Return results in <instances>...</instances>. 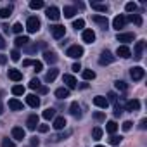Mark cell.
I'll return each instance as SVG.
<instances>
[{
  "mask_svg": "<svg viewBox=\"0 0 147 147\" xmlns=\"http://www.w3.org/2000/svg\"><path fill=\"white\" fill-rule=\"evenodd\" d=\"M125 9H126V12H135V11H137V4H133V2H128V4L125 5Z\"/></svg>",
  "mask_w": 147,
  "mask_h": 147,
  "instance_id": "cell-42",
  "label": "cell"
},
{
  "mask_svg": "<svg viewBox=\"0 0 147 147\" xmlns=\"http://www.w3.org/2000/svg\"><path fill=\"white\" fill-rule=\"evenodd\" d=\"M9 109H12V111H23V102L18 100V99H11L9 100Z\"/></svg>",
  "mask_w": 147,
  "mask_h": 147,
  "instance_id": "cell-24",
  "label": "cell"
},
{
  "mask_svg": "<svg viewBox=\"0 0 147 147\" xmlns=\"http://www.w3.org/2000/svg\"><path fill=\"white\" fill-rule=\"evenodd\" d=\"M42 116H43L45 119H54V118H55V109H54V107H49V109L43 111Z\"/></svg>",
  "mask_w": 147,
  "mask_h": 147,
  "instance_id": "cell-31",
  "label": "cell"
},
{
  "mask_svg": "<svg viewBox=\"0 0 147 147\" xmlns=\"http://www.w3.org/2000/svg\"><path fill=\"white\" fill-rule=\"evenodd\" d=\"M43 61L49 62V64H54V62H57V54L54 50H45L43 52Z\"/></svg>",
  "mask_w": 147,
  "mask_h": 147,
  "instance_id": "cell-15",
  "label": "cell"
},
{
  "mask_svg": "<svg viewBox=\"0 0 147 147\" xmlns=\"http://www.w3.org/2000/svg\"><path fill=\"white\" fill-rule=\"evenodd\" d=\"M73 28H75L76 31H78V30H83V28H85V21H83V19H76V21H73Z\"/></svg>",
  "mask_w": 147,
  "mask_h": 147,
  "instance_id": "cell-35",
  "label": "cell"
},
{
  "mask_svg": "<svg viewBox=\"0 0 147 147\" xmlns=\"http://www.w3.org/2000/svg\"><path fill=\"white\" fill-rule=\"evenodd\" d=\"M92 21L97 23L102 30H107V26H109V19H107L106 16H100V14H95V16L92 18Z\"/></svg>",
  "mask_w": 147,
  "mask_h": 147,
  "instance_id": "cell-9",
  "label": "cell"
},
{
  "mask_svg": "<svg viewBox=\"0 0 147 147\" xmlns=\"http://www.w3.org/2000/svg\"><path fill=\"white\" fill-rule=\"evenodd\" d=\"M125 109H126V111H130V113H135V111H138V109H140V100H137V99H131V100H128V102L125 104Z\"/></svg>",
  "mask_w": 147,
  "mask_h": 147,
  "instance_id": "cell-14",
  "label": "cell"
},
{
  "mask_svg": "<svg viewBox=\"0 0 147 147\" xmlns=\"http://www.w3.org/2000/svg\"><path fill=\"white\" fill-rule=\"evenodd\" d=\"M131 125H133V123H131V121H125V123H123V125H121V128H123V130H125V131H128V130H131Z\"/></svg>",
  "mask_w": 147,
  "mask_h": 147,
  "instance_id": "cell-49",
  "label": "cell"
},
{
  "mask_svg": "<svg viewBox=\"0 0 147 147\" xmlns=\"http://www.w3.org/2000/svg\"><path fill=\"white\" fill-rule=\"evenodd\" d=\"M94 119H97V121H104V119H106V114L100 113V111H97V113H94Z\"/></svg>",
  "mask_w": 147,
  "mask_h": 147,
  "instance_id": "cell-46",
  "label": "cell"
},
{
  "mask_svg": "<svg viewBox=\"0 0 147 147\" xmlns=\"http://www.w3.org/2000/svg\"><path fill=\"white\" fill-rule=\"evenodd\" d=\"M50 33H52V36L55 40H59V38H62L66 35V28L62 24H54V26H50Z\"/></svg>",
  "mask_w": 147,
  "mask_h": 147,
  "instance_id": "cell-5",
  "label": "cell"
},
{
  "mask_svg": "<svg viewBox=\"0 0 147 147\" xmlns=\"http://www.w3.org/2000/svg\"><path fill=\"white\" fill-rule=\"evenodd\" d=\"M82 76H83L85 80H94V78H95V71H92V69H83V71H82Z\"/></svg>",
  "mask_w": 147,
  "mask_h": 147,
  "instance_id": "cell-32",
  "label": "cell"
},
{
  "mask_svg": "<svg viewBox=\"0 0 147 147\" xmlns=\"http://www.w3.org/2000/svg\"><path fill=\"white\" fill-rule=\"evenodd\" d=\"M62 82H64V85H66L67 90H73V88L78 87V82H76V78L73 76V75H64L62 76Z\"/></svg>",
  "mask_w": 147,
  "mask_h": 147,
  "instance_id": "cell-6",
  "label": "cell"
},
{
  "mask_svg": "<svg viewBox=\"0 0 147 147\" xmlns=\"http://www.w3.org/2000/svg\"><path fill=\"white\" fill-rule=\"evenodd\" d=\"M30 7H31L33 11L42 9V7H43V0H31V2H30Z\"/></svg>",
  "mask_w": 147,
  "mask_h": 147,
  "instance_id": "cell-33",
  "label": "cell"
},
{
  "mask_svg": "<svg viewBox=\"0 0 147 147\" xmlns=\"http://www.w3.org/2000/svg\"><path fill=\"white\" fill-rule=\"evenodd\" d=\"M126 21H131V23H135L137 26H142V18H140V14H130V16L126 18Z\"/></svg>",
  "mask_w": 147,
  "mask_h": 147,
  "instance_id": "cell-28",
  "label": "cell"
},
{
  "mask_svg": "<svg viewBox=\"0 0 147 147\" xmlns=\"http://www.w3.org/2000/svg\"><path fill=\"white\" fill-rule=\"evenodd\" d=\"M144 47H145V42H144V40H140V42H137V43H135V49H133V57H135L137 61H140V59H142Z\"/></svg>",
  "mask_w": 147,
  "mask_h": 147,
  "instance_id": "cell-11",
  "label": "cell"
},
{
  "mask_svg": "<svg viewBox=\"0 0 147 147\" xmlns=\"http://www.w3.org/2000/svg\"><path fill=\"white\" fill-rule=\"evenodd\" d=\"M106 130H107V133L114 135V133H116V130H118V123H116V121H107V125H106Z\"/></svg>",
  "mask_w": 147,
  "mask_h": 147,
  "instance_id": "cell-29",
  "label": "cell"
},
{
  "mask_svg": "<svg viewBox=\"0 0 147 147\" xmlns=\"http://www.w3.org/2000/svg\"><path fill=\"white\" fill-rule=\"evenodd\" d=\"M92 137H94V140H99V138L102 137V128H99V126H95V128L92 130Z\"/></svg>",
  "mask_w": 147,
  "mask_h": 147,
  "instance_id": "cell-37",
  "label": "cell"
},
{
  "mask_svg": "<svg viewBox=\"0 0 147 147\" xmlns=\"http://www.w3.org/2000/svg\"><path fill=\"white\" fill-rule=\"evenodd\" d=\"M5 62H7V57L0 54V64H5Z\"/></svg>",
  "mask_w": 147,
  "mask_h": 147,
  "instance_id": "cell-57",
  "label": "cell"
},
{
  "mask_svg": "<svg viewBox=\"0 0 147 147\" xmlns=\"http://www.w3.org/2000/svg\"><path fill=\"white\" fill-rule=\"evenodd\" d=\"M94 104H95L97 107H100V109H107V106H109L107 99H106V97H102V95H97V97H94Z\"/></svg>",
  "mask_w": 147,
  "mask_h": 147,
  "instance_id": "cell-18",
  "label": "cell"
},
{
  "mask_svg": "<svg viewBox=\"0 0 147 147\" xmlns=\"http://www.w3.org/2000/svg\"><path fill=\"white\" fill-rule=\"evenodd\" d=\"M57 75H59V69H50V71H47V75H45V82L47 83H52L55 78H57Z\"/></svg>",
  "mask_w": 147,
  "mask_h": 147,
  "instance_id": "cell-23",
  "label": "cell"
},
{
  "mask_svg": "<svg viewBox=\"0 0 147 147\" xmlns=\"http://www.w3.org/2000/svg\"><path fill=\"white\" fill-rule=\"evenodd\" d=\"M114 59H116V57H114L109 50H104V52L100 54V57H99V64H100V66H107V64H113Z\"/></svg>",
  "mask_w": 147,
  "mask_h": 147,
  "instance_id": "cell-4",
  "label": "cell"
},
{
  "mask_svg": "<svg viewBox=\"0 0 147 147\" xmlns=\"http://www.w3.org/2000/svg\"><path fill=\"white\" fill-rule=\"evenodd\" d=\"M80 69H82L80 62H75V64H73V71H80Z\"/></svg>",
  "mask_w": 147,
  "mask_h": 147,
  "instance_id": "cell-56",
  "label": "cell"
},
{
  "mask_svg": "<svg viewBox=\"0 0 147 147\" xmlns=\"http://www.w3.org/2000/svg\"><path fill=\"white\" fill-rule=\"evenodd\" d=\"M36 92H38V94H47V92H49V88H47V87H43V85H40Z\"/></svg>",
  "mask_w": 147,
  "mask_h": 147,
  "instance_id": "cell-53",
  "label": "cell"
},
{
  "mask_svg": "<svg viewBox=\"0 0 147 147\" xmlns=\"http://www.w3.org/2000/svg\"><path fill=\"white\" fill-rule=\"evenodd\" d=\"M55 97L57 99H66V97H69V90L66 87H61V88L55 90Z\"/></svg>",
  "mask_w": 147,
  "mask_h": 147,
  "instance_id": "cell-26",
  "label": "cell"
},
{
  "mask_svg": "<svg viewBox=\"0 0 147 147\" xmlns=\"http://www.w3.org/2000/svg\"><path fill=\"white\" fill-rule=\"evenodd\" d=\"M66 118L64 116H55L54 118V123H52V126L55 128V130H62V128H66Z\"/></svg>",
  "mask_w": 147,
  "mask_h": 147,
  "instance_id": "cell-16",
  "label": "cell"
},
{
  "mask_svg": "<svg viewBox=\"0 0 147 147\" xmlns=\"http://www.w3.org/2000/svg\"><path fill=\"white\" fill-rule=\"evenodd\" d=\"M36 49H38V45H26V52H28V54L36 52Z\"/></svg>",
  "mask_w": 147,
  "mask_h": 147,
  "instance_id": "cell-48",
  "label": "cell"
},
{
  "mask_svg": "<svg viewBox=\"0 0 147 147\" xmlns=\"http://www.w3.org/2000/svg\"><path fill=\"white\" fill-rule=\"evenodd\" d=\"M114 87H116L118 90H121V92H125V90H126V83H125V82H119V80L114 83Z\"/></svg>",
  "mask_w": 147,
  "mask_h": 147,
  "instance_id": "cell-45",
  "label": "cell"
},
{
  "mask_svg": "<svg viewBox=\"0 0 147 147\" xmlns=\"http://www.w3.org/2000/svg\"><path fill=\"white\" fill-rule=\"evenodd\" d=\"M130 76H131V80H133V82H140V80L145 76V71H144V67L135 66V67H131V69H130Z\"/></svg>",
  "mask_w": 147,
  "mask_h": 147,
  "instance_id": "cell-3",
  "label": "cell"
},
{
  "mask_svg": "<svg viewBox=\"0 0 147 147\" xmlns=\"http://www.w3.org/2000/svg\"><path fill=\"white\" fill-rule=\"evenodd\" d=\"M66 55L71 57V59H80L83 55V47H80V45H71V47H67Z\"/></svg>",
  "mask_w": 147,
  "mask_h": 147,
  "instance_id": "cell-1",
  "label": "cell"
},
{
  "mask_svg": "<svg viewBox=\"0 0 147 147\" xmlns=\"http://www.w3.org/2000/svg\"><path fill=\"white\" fill-rule=\"evenodd\" d=\"M69 113L75 116V118H82V107H80V104H78V102H71Z\"/></svg>",
  "mask_w": 147,
  "mask_h": 147,
  "instance_id": "cell-19",
  "label": "cell"
},
{
  "mask_svg": "<svg viewBox=\"0 0 147 147\" xmlns=\"http://www.w3.org/2000/svg\"><path fill=\"white\" fill-rule=\"evenodd\" d=\"M38 87H40V80H38V78H31L30 88H31V90H38Z\"/></svg>",
  "mask_w": 147,
  "mask_h": 147,
  "instance_id": "cell-39",
  "label": "cell"
},
{
  "mask_svg": "<svg viewBox=\"0 0 147 147\" xmlns=\"http://www.w3.org/2000/svg\"><path fill=\"white\" fill-rule=\"evenodd\" d=\"M121 137H118V135H111V138H109V144L111 145H118V144H121Z\"/></svg>",
  "mask_w": 147,
  "mask_h": 147,
  "instance_id": "cell-40",
  "label": "cell"
},
{
  "mask_svg": "<svg viewBox=\"0 0 147 147\" xmlns=\"http://www.w3.org/2000/svg\"><path fill=\"white\" fill-rule=\"evenodd\" d=\"M38 131L40 133H47L49 131V125H38Z\"/></svg>",
  "mask_w": 147,
  "mask_h": 147,
  "instance_id": "cell-50",
  "label": "cell"
},
{
  "mask_svg": "<svg viewBox=\"0 0 147 147\" xmlns=\"http://www.w3.org/2000/svg\"><path fill=\"white\" fill-rule=\"evenodd\" d=\"M95 147H104V145H95Z\"/></svg>",
  "mask_w": 147,
  "mask_h": 147,
  "instance_id": "cell-59",
  "label": "cell"
},
{
  "mask_svg": "<svg viewBox=\"0 0 147 147\" xmlns=\"http://www.w3.org/2000/svg\"><path fill=\"white\" fill-rule=\"evenodd\" d=\"M138 128H140V130H145V128H147V119H145V118H144V119H140Z\"/></svg>",
  "mask_w": 147,
  "mask_h": 147,
  "instance_id": "cell-51",
  "label": "cell"
},
{
  "mask_svg": "<svg viewBox=\"0 0 147 147\" xmlns=\"http://www.w3.org/2000/svg\"><path fill=\"white\" fill-rule=\"evenodd\" d=\"M33 67H35V71H36V73H40V71L43 69V64H42L40 61H33Z\"/></svg>",
  "mask_w": 147,
  "mask_h": 147,
  "instance_id": "cell-47",
  "label": "cell"
},
{
  "mask_svg": "<svg viewBox=\"0 0 147 147\" xmlns=\"http://www.w3.org/2000/svg\"><path fill=\"white\" fill-rule=\"evenodd\" d=\"M12 31L18 33V35H21V33H23V24H21V23H16V24L12 26Z\"/></svg>",
  "mask_w": 147,
  "mask_h": 147,
  "instance_id": "cell-44",
  "label": "cell"
},
{
  "mask_svg": "<svg viewBox=\"0 0 147 147\" xmlns=\"http://www.w3.org/2000/svg\"><path fill=\"white\" fill-rule=\"evenodd\" d=\"M90 5H92V9L97 11V12H107V9H109L106 4H99V2H92Z\"/></svg>",
  "mask_w": 147,
  "mask_h": 147,
  "instance_id": "cell-25",
  "label": "cell"
},
{
  "mask_svg": "<svg viewBox=\"0 0 147 147\" xmlns=\"http://www.w3.org/2000/svg\"><path fill=\"white\" fill-rule=\"evenodd\" d=\"M62 14H64V18H73V16H75L76 14V7H64V11H62ZM61 14V16H62Z\"/></svg>",
  "mask_w": 147,
  "mask_h": 147,
  "instance_id": "cell-30",
  "label": "cell"
},
{
  "mask_svg": "<svg viewBox=\"0 0 147 147\" xmlns=\"http://www.w3.org/2000/svg\"><path fill=\"white\" fill-rule=\"evenodd\" d=\"M4 113V106H2V102H0V114Z\"/></svg>",
  "mask_w": 147,
  "mask_h": 147,
  "instance_id": "cell-58",
  "label": "cell"
},
{
  "mask_svg": "<svg viewBox=\"0 0 147 147\" xmlns=\"http://www.w3.org/2000/svg\"><path fill=\"white\" fill-rule=\"evenodd\" d=\"M38 125H40V118H38L36 114L28 116V119H26V126H28V130H36Z\"/></svg>",
  "mask_w": 147,
  "mask_h": 147,
  "instance_id": "cell-10",
  "label": "cell"
},
{
  "mask_svg": "<svg viewBox=\"0 0 147 147\" xmlns=\"http://www.w3.org/2000/svg\"><path fill=\"white\" fill-rule=\"evenodd\" d=\"M133 38H135L133 33H118V36H116V40L123 42V43H130V42H133Z\"/></svg>",
  "mask_w": 147,
  "mask_h": 147,
  "instance_id": "cell-17",
  "label": "cell"
},
{
  "mask_svg": "<svg viewBox=\"0 0 147 147\" xmlns=\"http://www.w3.org/2000/svg\"><path fill=\"white\" fill-rule=\"evenodd\" d=\"M116 55H119L123 59H128V57H131V50H130L128 45H119L118 50H116Z\"/></svg>",
  "mask_w": 147,
  "mask_h": 147,
  "instance_id": "cell-12",
  "label": "cell"
},
{
  "mask_svg": "<svg viewBox=\"0 0 147 147\" xmlns=\"http://www.w3.org/2000/svg\"><path fill=\"white\" fill-rule=\"evenodd\" d=\"M82 38H83V42H87V43H94V40H95V33H94L92 30H83Z\"/></svg>",
  "mask_w": 147,
  "mask_h": 147,
  "instance_id": "cell-20",
  "label": "cell"
},
{
  "mask_svg": "<svg viewBox=\"0 0 147 147\" xmlns=\"http://www.w3.org/2000/svg\"><path fill=\"white\" fill-rule=\"evenodd\" d=\"M24 137H26L24 128H21V126H14V128H12V138H14V140L23 142V138H24Z\"/></svg>",
  "mask_w": 147,
  "mask_h": 147,
  "instance_id": "cell-13",
  "label": "cell"
},
{
  "mask_svg": "<svg viewBox=\"0 0 147 147\" xmlns=\"http://www.w3.org/2000/svg\"><path fill=\"white\" fill-rule=\"evenodd\" d=\"M26 104H28L30 107H38V106H40V99H38L35 94H30V95H26Z\"/></svg>",
  "mask_w": 147,
  "mask_h": 147,
  "instance_id": "cell-21",
  "label": "cell"
},
{
  "mask_svg": "<svg viewBox=\"0 0 147 147\" xmlns=\"http://www.w3.org/2000/svg\"><path fill=\"white\" fill-rule=\"evenodd\" d=\"M7 47V43H5V40H4V36L2 35H0V50H4Z\"/></svg>",
  "mask_w": 147,
  "mask_h": 147,
  "instance_id": "cell-52",
  "label": "cell"
},
{
  "mask_svg": "<svg viewBox=\"0 0 147 147\" xmlns=\"http://www.w3.org/2000/svg\"><path fill=\"white\" fill-rule=\"evenodd\" d=\"M11 12H12V7L9 5V7H4V9H0V18L2 19H7L9 16H11Z\"/></svg>",
  "mask_w": 147,
  "mask_h": 147,
  "instance_id": "cell-34",
  "label": "cell"
},
{
  "mask_svg": "<svg viewBox=\"0 0 147 147\" xmlns=\"http://www.w3.org/2000/svg\"><path fill=\"white\" fill-rule=\"evenodd\" d=\"M30 144H31V147H36V145H38V144H40V140H38V138H36V137H33V138H31V140H30Z\"/></svg>",
  "mask_w": 147,
  "mask_h": 147,
  "instance_id": "cell-54",
  "label": "cell"
},
{
  "mask_svg": "<svg viewBox=\"0 0 147 147\" xmlns=\"http://www.w3.org/2000/svg\"><path fill=\"white\" fill-rule=\"evenodd\" d=\"M9 78L12 82H21L23 80V73L19 69H9Z\"/></svg>",
  "mask_w": 147,
  "mask_h": 147,
  "instance_id": "cell-22",
  "label": "cell"
},
{
  "mask_svg": "<svg viewBox=\"0 0 147 147\" xmlns=\"http://www.w3.org/2000/svg\"><path fill=\"white\" fill-rule=\"evenodd\" d=\"M128 21H126V16H123V14H119V16H116L114 19H113V28L114 30H121V28H125V24H126Z\"/></svg>",
  "mask_w": 147,
  "mask_h": 147,
  "instance_id": "cell-7",
  "label": "cell"
},
{
  "mask_svg": "<svg viewBox=\"0 0 147 147\" xmlns=\"http://www.w3.org/2000/svg\"><path fill=\"white\" fill-rule=\"evenodd\" d=\"M26 30H28V33H36V31L40 30V19H38L36 16L28 18V21H26Z\"/></svg>",
  "mask_w": 147,
  "mask_h": 147,
  "instance_id": "cell-2",
  "label": "cell"
},
{
  "mask_svg": "<svg viewBox=\"0 0 147 147\" xmlns=\"http://www.w3.org/2000/svg\"><path fill=\"white\" fill-rule=\"evenodd\" d=\"M12 94L14 95H23L24 94V87L23 85H14L12 87Z\"/></svg>",
  "mask_w": 147,
  "mask_h": 147,
  "instance_id": "cell-36",
  "label": "cell"
},
{
  "mask_svg": "<svg viewBox=\"0 0 147 147\" xmlns=\"http://www.w3.org/2000/svg\"><path fill=\"white\" fill-rule=\"evenodd\" d=\"M106 99H107V102H113V104H116V102H118V95H116L114 92H109Z\"/></svg>",
  "mask_w": 147,
  "mask_h": 147,
  "instance_id": "cell-41",
  "label": "cell"
},
{
  "mask_svg": "<svg viewBox=\"0 0 147 147\" xmlns=\"http://www.w3.org/2000/svg\"><path fill=\"white\" fill-rule=\"evenodd\" d=\"M11 59H12V61H14V62H18V61H19V59H21V52H19V50H18V49H14V50H12V52H11Z\"/></svg>",
  "mask_w": 147,
  "mask_h": 147,
  "instance_id": "cell-38",
  "label": "cell"
},
{
  "mask_svg": "<svg viewBox=\"0 0 147 147\" xmlns=\"http://www.w3.org/2000/svg\"><path fill=\"white\" fill-rule=\"evenodd\" d=\"M45 14H47V18L50 19V21H59V18H61V11L57 9V7H49L47 11H45Z\"/></svg>",
  "mask_w": 147,
  "mask_h": 147,
  "instance_id": "cell-8",
  "label": "cell"
},
{
  "mask_svg": "<svg viewBox=\"0 0 147 147\" xmlns=\"http://www.w3.org/2000/svg\"><path fill=\"white\" fill-rule=\"evenodd\" d=\"M2 147H16V144L11 138H2Z\"/></svg>",
  "mask_w": 147,
  "mask_h": 147,
  "instance_id": "cell-43",
  "label": "cell"
},
{
  "mask_svg": "<svg viewBox=\"0 0 147 147\" xmlns=\"http://www.w3.org/2000/svg\"><path fill=\"white\" fill-rule=\"evenodd\" d=\"M23 66H24V67H28V66H33V61H31V59H24V61H23Z\"/></svg>",
  "mask_w": 147,
  "mask_h": 147,
  "instance_id": "cell-55",
  "label": "cell"
},
{
  "mask_svg": "<svg viewBox=\"0 0 147 147\" xmlns=\"http://www.w3.org/2000/svg\"><path fill=\"white\" fill-rule=\"evenodd\" d=\"M14 43H16V47H26V45L30 43V38H28V36H18V38L14 40Z\"/></svg>",
  "mask_w": 147,
  "mask_h": 147,
  "instance_id": "cell-27",
  "label": "cell"
}]
</instances>
